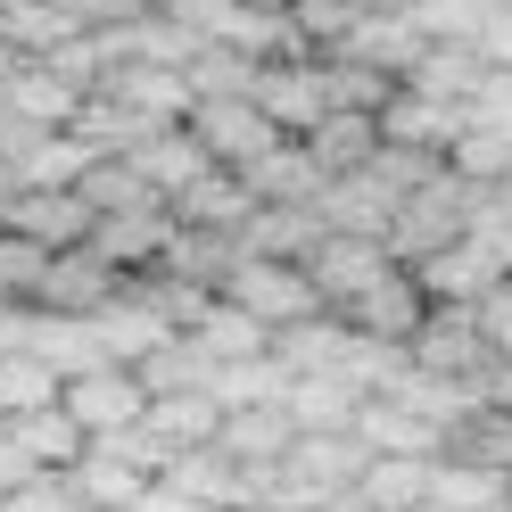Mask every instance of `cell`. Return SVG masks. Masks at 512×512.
Instances as JSON below:
<instances>
[{
    "label": "cell",
    "mask_w": 512,
    "mask_h": 512,
    "mask_svg": "<svg viewBox=\"0 0 512 512\" xmlns=\"http://www.w3.org/2000/svg\"><path fill=\"white\" fill-rule=\"evenodd\" d=\"M42 141V124H25L9 100H0V157H9V166H25V149Z\"/></svg>",
    "instance_id": "f907efd6"
},
{
    "label": "cell",
    "mask_w": 512,
    "mask_h": 512,
    "mask_svg": "<svg viewBox=\"0 0 512 512\" xmlns=\"http://www.w3.org/2000/svg\"><path fill=\"white\" fill-rule=\"evenodd\" d=\"M471 215H479V182H463L455 166H438V174L389 215V256H397V265H422V256H438L446 240L471 232Z\"/></svg>",
    "instance_id": "7a4b0ae2"
},
{
    "label": "cell",
    "mask_w": 512,
    "mask_h": 512,
    "mask_svg": "<svg viewBox=\"0 0 512 512\" xmlns=\"http://www.w3.org/2000/svg\"><path fill=\"white\" fill-rule=\"evenodd\" d=\"M281 405H290L298 430H356V405H364V397L347 389V380H290Z\"/></svg>",
    "instance_id": "74e56055"
},
{
    "label": "cell",
    "mask_w": 512,
    "mask_h": 512,
    "mask_svg": "<svg viewBox=\"0 0 512 512\" xmlns=\"http://www.w3.org/2000/svg\"><path fill=\"white\" fill-rule=\"evenodd\" d=\"M405 273L430 290V306H479V298H488L512 265H504V248H496V240L463 232V240H446L438 256H422V265H405Z\"/></svg>",
    "instance_id": "52a82bcc"
},
{
    "label": "cell",
    "mask_w": 512,
    "mask_h": 512,
    "mask_svg": "<svg viewBox=\"0 0 512 512\" xmlns=\"http://www.w3.org/2000/svg\"><path fill=\"white\" fill-rule=\"evenodd\" d=\"M67 9H75V0H67Z\"/></svg>",
    "instance_id": "be15d7a7"
},
{
    "label": "cell",
    "mask_w": 512,
    "mask_h": 512,
    "mask_svg": "<svg viewBox=\"0 0 512 512\" xmlns=\"http://www.w3.org/2000/svg\"><path fill=\"white\" fill-rule=\"evenodd\" d=\"M364 463H372V455L356 446V430H298L290 455H281L273 479H265V504H273V512H314L323 496L356 488Z\"/></svg>",
    "instance_id": "6da1fadb"
},
{
    "label": "cell",
    "mask_w": 512,
    "mask_h": 512,
    "mask_svg": "<svg viewBox=\"0 0 512 512\" xmlns=\"http://www.w3.org/2000/svg\"><path fill=\"white\" fill-rule=\"evenodd\" d=\"M347 331H364V339H380V347H413V331H422V314H430V290L413 281L405 265H389L372 281V290H356L347 306H331Z\"/></svg>",
    "instance_id": "ba28073f"
},
{
    "label": "cell",
    "mask_w": 512,
    "mask_h": 512,
    "mask_svg": "<svg viewBox=\"0 0 512 512\" xmlns=\"http://www.w3.org/2000/svg\"><path fill=\"white\" fill-rule=\"evenodd\" d=\"M75 190H83V207H91V215H124V207H166V199L149 190V174L133 166V157H91Z\"/></svg>",
    "instance_id": "d6a6232c"
},
{
    "label": "cell",
    "mask_w": 512,
    "mask_h": 512,
    "mask_svg": "<svg viewBox=\"0 0 512 512\" xmlns=\"http://www.w3.org/2000/svg\"><path fill=\"white\" fill-rule=\"evenodd\" d=\"M108 100H124L133 116H149V124H182L190 116V75L182 67H149V58H124V67H108Z\"/></svg>",
    "instance_id": "d6986e66"
},
{
    "label": "cell",
    "mask_w": 512,
    "mask_h": 512,
    "mask_svg": "<svg viewBox=\"0 0 512 512\" xmlns=\"http://www.w3.org/2000/svg\"><path fill=\"white\" fill-rule=\"evenodd\" d=\"M50 256H58V248H42V240H25V232H9V223H0V306H34Z\"/></svg>",
    "instance_id": "ab89813d"
},
{
    "label": "cell",
    "mask_w": 512,
    "mask_h": 512,
    "mask_svg": "<svg viewBox=\"0 0 512 512\" xmlns=\"http://www.w3.org/2000/svg\"><path fill=\"white\" fill-rule=\"evenodd\" d=\"M9 438H17L42 471H75V463H83V446H91V438L67 422V405H42V413H25V422H9Z\"/></svg>",
    "instance_id": "d590c367"
},
{
    "label": "cell",
    "mask_w": 512,
    "mask_h": 512,
    "mask_svg": "<svg viewBox=\"0 0 512 512\" xmlns=\"http://www.w3.org/2000/svg\"><path fill=\"white\" fill-rule=\"evenodd\" d=\"M141 9H166V0H141Z\"/></svg>",
    "instance_id": "91938a15"
},
{
    "label": "cell",
    "mask_w": 512,
    "mask_h": 512,
    "mask_svg": "<svg viewBox=\"0 0 512 512\" xmlns=\"http://www.w3.org/2000/svg\"><path fill=\"white\" fill-rule=\"evenodd\" d=\"M323 91H331V108H347V116H380V100H389V75L380 67H364V58H323Z\"/></svg>",
    "instance_id": "b9f144b4"
},
{
    "label": "cell",
    "mask_w": 512,
    "mask_h": 512,
    "mask_svg": "<svg viewBox=\"0 0 512 512\" xmlns=\"http://www.w3.org/2000/svg\"><path fill=\"white\" fill-rule=\"evenodd\" d=\"M248 100H256V116H265L281 141H306L314 124L331 116L323 58H265V67H256V83H248Z\"/></svg>",
    "instance_id": "5b68a950"
},
{
    "label": "cell",
    "mask_w": 512,
    "mask_h": 512,
    "mask_svg": "<svg viewBox=\"0 0 512 512\" xmlns=\"http://www.w3.org/2000/svg\"><path fill=\"white\" fill-rule=\"evenodd\" d=\"M479 331H488V347H496V364H512V273L496 281L488 298H479Z\"/></svg>",
    "instance_id": "c3c4849f"
},
{
    "label": "cell",
    "mask_w": 512,
    "mask_h": 512,
    "mask_svg": "<svg viewBox=\"0 0 512 512\" xmlns=\"http://www.w3.org/2000/svg\"><path fill=\"white\" fill-rule=\"evenodd\" d=\"M422 50H430V34L413 25V9H364V25H356V34H347L331 58H364V67H380L389 83H405Z\"/></svg>",
    "instance_id": "9a60e30c"
},
{
    "label": "cell",
    "mask_w": 512,
    "mask_h": 512,
    "mask_svg": "<svg viewBox=\"0 0 512 512\" xmlns=\"http://www.w3.org/2000/svg\"><path fill=\"white\" fill-rule=\"evenodd\" d=\"M479 9H488V17H496V9H512V0H479Z\"/></svg>",
    "instance_id": "6f0895ef"
},
{
    "label": "cell",
    "mask_w": 512,
    "mask_h": 512,
    "mask_svg": "<svg viewBox=\"0 0 512 512\" xmlns=\"http://www.w3.org/2000/svg\"><path fill=\"white\" fill-rule=\"evenodd\" d=\"M141 430H157V438L174 446V455H190V446H215V430H223V405H215L207 389H190V397H149Z\"/></svg>",
    "instance_id": "f546056e"
},
{
    "label": "cell",
    "mask_w": 512,
    "mask_h": 512,
    "mask_svg": "<svg viewBox=\"0 0 512 512\" xmlns=\"http://www.w3.org/2000/svg\"><path fill=\"white\" fill-rule=\"evenodd\" d=\"M166 240H174V207H124V215H100L91 223V256H108L124 281H141L166 265Z\"/></svg>",
    "instance_id": "8fae6325"
},
{
    "label": "cell",
    "mask_w": 512,
    "mask_h": 512,
    "mask_svg": "<svg viewBox=\"0 0 512 512\" xmlns=\"http://www.w3.org/2000/svg\"><path fill=\"white\" fill-rule=\"evenodd\" d=\"M0 100H9L25 124H42V133H67V124L83 116V100H91V91H83V83H67V75L50 67V58H25V67L0 83Z\"/></svg>",
    "instance_id": "2e32d148"
},
{
    "label": "cell",
    "mask_w": 512,
    "mask_h": 512,
    "mask_svg": "<svg viewBox=\"0 0 512 512\" xmlns=\"http://www.w3.org/2000/svg\"><path fill=\"white\" fill-rule=\"evenodd\" d=\"M67 488L83 496V512H133V504L149 496V471H133V463L116 455V446L91 438V446H83V463L67 471Z\"/></svg>",
    "instance_id": "7402d4cb"
},
{
    "label": "cell",
    "mask_w": 512,
    "mask_h": 512,
    "mask_svg": "<svg viewBox=\"0 0 512 512\" xmlns=\"http://www.w3.org/2000/svg\"><path fill=\"white\" fill-rule=\"evenodd\" d=\"M182 124H190V141H199L223 174H248L256 157L281 141L273 124L256 116V100H190V116H182Z\"/></svg>",
    "instance_id": "9c48e42d"
},
{
    "label": "cell",
    "mask_w": 512,
    "mask_h": 512,
    "mask_svg": "<svg viewBox=\"0 0 512 512\" xmlns=\"http://www.w3.org/2000/svg\"><path fill=\"white\" fill-rule=\"evenodd\" d=\"M215 298H232L240 314H256L273 339H281V331H298V323H314V314H331L323 298H314L306 265H290V256H240L232 281H223Z\"/></svg>",
    "instance_id": "277c9868"
},
{
    "label": "cell",
    "mask_w": 512,
    "mask_h": 512,
    "mask_svg": "<svg viewBox=\"0 0 512 512\" xmlns=\"http://www.w3.org/2000/svg\"><path fill=\"white\" fill-rule=\"evenodd\" d=\"M240 512H273V504H240Z\"/></svg>",
    "instance_id": "680465c9"
},
{
    "label": "cell",
    "mask_w": 512,
    "mask_h": 512,
    "mask_svg": "<svg viewBox=\"0 0 512 512\" xmlns=\"http://www.w3.org/2000/svg\"><path fill=\"white\" fill-rule=\"evenodd\" d=\"M413 25H422L430 42H479L488 34V9H479V0H413Z\"/></svg>",
    "instance_id": "f6af8a7d"
},
{
    "label": "cell",
    "mask_w": 512,
    "mask_h": 512,
    "mask_svg": "<svg viewBox=\"0 0 512 512\" xmlns=\"http://www.w3.org/2000/svg\"><path fill=\"white\" fill-rule=\"evenodd\" d=\"M323 232H331L323 207H256V215L240 223V248H248V256H290V265H298Z\"/></svg>",
    "instance_id": "83f0119b"
},
{
    "label": "cell",
    "mask_w": 512,
    "mask_h": 512,
    "mask_svg": "<svg viewBox=\"0 0 512 512\" xmlns=\"http://www.w3.org/2000/svg\"><path fill=\"white\" fill-rule=\"evenodd\" d=\"M17 67H25V58H17V42H9V34H0V83H9Z\"/></svg>",
    "instance_id": "11a10c76"
},
{
    "label": "cell",
    "mask_w": 512,
    "mask_h": 512,
    "mask_svg": "<svg viewBox=\"0 0 512 512\" xmlns=\"http://www.w3.org/2000/svg\"><path fill=\"white\" fill-rule=\"evenodd\" d=\"M314 512H372V504H364V488H339V496H323Z\"/></svg>",
    "instance_id": "db71d44e"
},
{
    "label": "cell",
    "mask_w": 512,
    "mask_h": 512,
    "mask_svg": "<svg viewBox=\"0 0 512 512\" xmlns=\"http://www.w3.org/2000/svg\"><path fill=\"white\" fill-rule=\"evenodd\" d=\"M133 512H207V504H199V496H182L174 479H149V496H141Z\"/></svg>",
    "instance_id": "816d5d0a"
},
{
    "label": "cell",
    "mask_w": 512,
    "mask_h": 512,
    "mask_svg": "<svg viewBox=\"0 0 512 512\" xmlns=\"http://www.w3.org/2000/svg\"><path fill=\"white\" fill-rule=\"evenodd\" d=\"M133 380H141L149 397H190V389H207V380H215V364L199 356V339H190V331H174L157 356L133 364Z\"/></svg>",
    "instance_id": "836d02e7"
},
{
    "label": "cell",
    "mask_w": 512,
    "mask_h": 512,
    "mask_svg": "<svg viewBox=\"0 0 512 512\" xmlns=\"http://www.w3.org/2000/svg\"><path fill=\"white\" fill-rule=\"evenodd\" d=\"M430 471H438V463H413V455H372L356 488H364V504H372V512H422V504H430Z\"/></svg>",
    "instance_id": "1f68e13d"
},
{
    "label": "cell",
    "mask_w": 512,
    "mask_h": 512,
    "mask_svg": "<svg viewBox=\"0 0 512 512\" xmlns=\"http://www.w3.org/2000/svg\"><path fill=\"white\" fill-rule=\"evenodd\" d=\"M0 34L17 42V58H50V50H67L83 25L67 0H17V9H0Z\"/></svg>",
    "instance_id": "4dcf8cb0"
},
{
    "label": "cell",
    "mask_w": 512,
    "mask_h": 512,
    "mask_svg": "<svg viewBox=\"0 0 512 512\" xmlns=\"http://www.w3.org/2000/svg\"><path fill=\"white\" fill-rule=\"evenodd\" d=\"M240 182L256 190V207H323V190H331V174L306 157V141H273Z\"/></svg>",
    "instance_id": "e0dca14e"
},
{
    "label": "cell",
    "mask_w": 512,
    "mask_h": 512,
    "mask_svg": "<svg viewBox=\"0 0 512 512\" xmlns=\"http://www.w3.org/2000/svg\"><path fill=\"white\" fill-rule=\"evenodd\" d=\"M91 339H100V364H124V372H133L141 356H157V347L174 339V323H166V314H157L149 298H133V290H124L116 306H100V314H91Z\"/></svg>",
    "instance_id": "ac0fdd59"
},
{
    "label": "cell",
    "mask_w": 512,
    "mask_h": 512,
    "mask_svg": "<svg viewBox=\"0 0 512 512\" xmlns=\"http://www.w3.org/2000/svg\"><path fill=\"white\" fill-rule=\"evenodd\" d=\"M463 124H471V108H446V100H430V91H413V83H397L389 100H380V141H397V149L446 157L463 141Z\"/></svg>",
    "instance_id": "4fadbf2b"
},
{
    "label": "cell",
    "mask_w": 512,
    "mask_h": 512,
    "mask_svg": "<svg viewBox=\"0 0 512 512\" xmlns=\"http://www.w3.org/2000/svg\"><path fill=\"white\" fill-rule=\"evenodd\" d=\"M190 339H199L207 364H248V356H265V347H273V331L256 323V314H240L232 298H207V314L190 323Z\"/></svg>",
    "instance_id": "4316f807"
},
{
    "label": "cell",
    "mask_w": 512,
    "mask_h": 512,
    "mask_svg": "<svg viewBox=\"0 0 512 512\" xmlns=\"http://www.w3.org/2000/svg\"><path fill=\"white\" fill-rule=\"evenodd\" d=\"M372 149H380V116H347V108H331V116L306 133V157H314L331 182H339V174H356Z\"/></svg>",
    "instance_id": "f1b7e54d"
},
{
    "label": "cell",
    "mask_w": 512,
    "mask_h": 512,
    "mask_svg": "<svg viewBox=\"0 0 512 512\" xmlns=\"http://www.w3.org/2000/svg\"><path fill=\"white\" fill-rule=\"evenodd\" d=\"M248 215H256V190H248L240 174H223V166H207V174L174 199V223H199V232H240Z\"/></svg>",
    "instance_id": "484cf974"
},
{
    "label": "cell",
    "mask_w": 512,
    "mask_h": 512,
    "mask_svg": "<svg viewBox=\"0 0 512 512\" xmlns=\"http://www.w3.org/2000/svg\"><path fill=\"white\" fill-rule=\"evenodd\" d=\"M290 25L306 34V50H314V58H331V50L364 25V0H290Z\"/></svg>",
    "instance_id": "7bdbcfd3"
},
{
    "label": "cell",
    "mask_w": 512,
    "mask_h": 512,
    "mask_svg": "<svg viewBox=\"0 0 512 512\" xmlns=\"http://www.w3.org/2000/svg\"><path fill=\"white\" fill-rule=\"evenodd\" d=\"M190 100H248V83H256V58L240 50H223V42H199V58H190Z\"/></svg>",
    "instance_id": "f35d334b"
},
{
    "label": "cell",
    "mask_w": 512,
    "mask_h": 512,
    "mask_svg": "<svg viewBox=\"0 0 512 512\" xmlns=\"http://www.w3.org/2000/svg\"><path fill=\"white\" fill-rule=\"evenodd\" d=\"M133 166L149 174V190H157V199H166V207H174V199H182V190H190V182H199V174L215 166V157H207L199 141H190V124H166V133H149V141L133 149Z\"/></svg>",
    "instance_id": "cb8c5ba5"
},
{
    "label": "cell",
    "mask_w": 512,
    "mask_h": 512,
    "mask_svg": "<svg viewBox=\"0 0 512 512\" xmlns=\"http://www.w3.org/2000/svg\"><path fill=\"white\" fill-rule=\"evenodd\" d=\"M240 9H290V0H240Z\"/></svg>",
    "instance_id": "9f6ffc18"
},
{
    "label": "cell",
    "mask_w": 512,
    "mask_h": 512,
    "mask_svg": "<svg viewBox=\"0 0 512 512\" xmlns=\"http://www.w3.org/2000/svg\"><path fill=\"white\" fill-rule=\"evenodd\" d=\"M124 298V273L108 265V256H91V248H58L50 256V273H42V290H34V314H100Z\"/></svg>",
    "instance_id": "7c38bea8"
},
{
    "label": "cell",
    "mask_w": 512,
    "mask_h": 512,
    "mask_svg": "<svg viewBox=\"0 0 512 512\" xmlns=\"http://www.w3.org/2000/svg\"><path fill=\"white\" fill-rule=\"evenodd\" d=\"M83 166H91V149L75 141V133H42L34 149H25V190H75L83 182Z\"/></svg>",
    "instance_id": "60d3db41"
},
{
    "label": "cell",
    "mask_w": 512,
    "mask_h": 512,
    "mask_svg": "<svg viewBox=\"0 0 512 512\" xmlns=\"http://www.w3.org/2000/svg\"><path fill=\"white\" fill-rule=\"evenodd\" d=\"M471 124H488V133L512 141V67H488V83L471 91Z\"/></svg>",
    "instance_id": "7dc6e473"
},
{
    "label": "cell",
    "mask_w": 512,
    "mask_h": 512,
    "mask_svg": "<svg viewBox=\"0 0 512 512\" xmlns=\"http://www.w3.org/2000/svg\"><path fill=\"white\" fill-rule=\"evenodd\" d=\"M290 438H298L290 405H240V413H223V430H215V446L232 463H248V471H273L290 455Z\"/></svg>",
    "instance_id": "44dd1931"
},
{
    "label": "cell",
    "mask_w": 512,
    "mask_h": 512,
    "mask_svg": "<svg viewBox=\"0 0 512 512\" xmlns=\"http://www.w3.org/2000/svg\"><path fill=\"white\" fill-rule=\"evenodd\" d=\"M0 9H17V0H0Z\"/></svg>",
    "instance_id": "94428289"
},
{
    "label": "cell",
    "mask_w": 512,
    "mask_h": 512,
    "mask_svg": "<svg viewBox=\"0 0 512 512\" xmlns=\"http://www.w3.org/2000/svg\"><path fill=\"white\" fill-rule=\"evenodd\" d=\"M356 446L364 455H413V463H438L446 455V422H430V413H405L389 397H364L356 405Z\"/></svg>",
    "instance_id": "5bb4252c"
},
{
    "label": "cell",
    "mask_w": 512,
    "mask_h": 512,
    "mask_svg": "<svg viewBox=\"0 0 512 512\" xmlns=\"http://www.w3.org/2000/svg\"><path fill=\"white\" fill-rule=\"evenodd\" d=\"M298 265H306V281H314V298H323V306H347L356 290H372V281L389 273L397 256H389V240H364V232H323V240L298 256Z\"/></svg>",
    "instance_id": "30bf717a"
},
{
    "label": "cell",
    "mask_w": 512,
    "mask_h": 512,
    "mask_svg": "<svg viewBox=\"0 0 512 512\" xmlns=\"http://www.w3.org/2000/svg\"><path fill=\"white\" fill-rule=\"evenodd\" d=\"M58 389H67V380H58V372L34 356V347H0V413H9V422L58 405Z\"/></svg>",
    "instance_id": "e575fe53"
},
{
    "label": "cell",
    "mask_w": 512,
    "mask_h": 512,
    "mask_svg": "<svg viewBox=\"0 0 512 512\" xmlns=\"http://www.w3.org/2000/svg\"><path fill=\"white\" fill-rule=\"evenodd\" d=\"M446 166H455L463 182L488 190V182H504V174H512V141H504V133H488V124H463V141L446 149Z\"/></svg>",
    "instance_id": "ee69618b"
},
{
    "label": "cell",
    "mask_w": 512,
    "mask_h": 512,
    "mask_svg": "<svg viewBox=\"0 0 512 512\" xmlns=\"http://www.w3.org/2000/svg\"><path fill=\"white\" fill-rule=\"evenodd\" d=\"M446 455L463 463H488V471H512V405L496 397H471L455 422H446Z\"/></svg>",
    "instance_id": "d4e9b609"
},
{
    "label": "cell",
    "mask_w": 512,
    "mask_h": 512,
    "mask_svg": "<svg viewBox=\"0 0 512 512\" xmlns=\"http://www.w3.org/2000/svg\"><path fill=\"white\" fill-rule=\"evenodd\" d=\"M0 430H9V413H0Z\"/></svg>",
    "instance_id": "6125c7cd"
},
{
    "label": "cell",
    "mask_w": 512,
    "mask_h": 512,
    "mask_svg": "<svg viewBox=\"0 0 512 512\" xmlns=\"http://www.w3.org/2000/svg\"><path fill=\"white\" fill-rule=\"evenodd\" d=\"M58 405H67V422L83 438H124V430H141V413H149V389L124 364H91L75 372L67 389H58Z\"/></svg>",
    "instance_id": "8992f818"
},
{
    "label": "cell",
    "mask_w": 512,
    "mask_h": 512,
    "mask_svg": "<svg viewBox=\"0 0 512 512\" xmlns=\"http://www.w3.org/2000/svg\"><path fill=\"white\" fill-rule=\"evenodd\" d=\"M157 17H166V25H182L190 42H223V25L240 17V0H166Z\"/></svg>",
    "instance_id": "bcb514c9"
},
{
    "label": "cell",
    "mask_w": 512,
    "mask_h": 512,
    "mask_svg": "<svg viewBox=\"0 0 512 512\" xmlns=\"http://www.w3.org/2000/svg\"><path fill=\"white\" fill-rule=\"evenodd\" d=\"M17 190H25V174L9 166V157H0V223H9V207H17Z\"/></svg>",
    "instance_id": "f5cc1de1"
},
{
    "label": "cell",
    "mask_w": 512,
    "mask_h": 512,
    "mask_svg": "<svg viewBox=\"0 0 512 512\" xmlns=\"http://www.w3.org/2000/svg\"><path fill=\"white\" fill-rule=\"evenodd\" d=\"M34 479H42V463L25 455V446H17L9 430H0V504H9V496H25V488H34Z\"/></svg>",
    "instance_id": "681fc988"
},
{
    "label": "cell",
    "mask_w": 512,
    "mask_h": 512,
    "mask_svg": "<svg viewBox=\"0 0 512 512\" xmlns=\"http://www.w3.org/2000/svg\"><path fill=\"white\" fill-rule=\"evenodd\" d=\"M281 389H290V372L273 364V347H265V356H248V364H215V380H207V397H215L223 413H240V405H281Z\"/></svg>",
    "instance_id": "8d00e7d4"
},
{
    "label": "cell",
    "mask_w": 512,
    "mask_h": 512,
    "mask_svg": "<svg viewBox=\"0 0 512 512\" xmlns=\"http://www.w3.org/2000/svg\"><path fill=\"white\" fill-rule=\"evenodd\" d=\"M413 91H430V100L446 108H471V91L488 83V58H479V42H430L422 58H413Z\"/></svg>",
    "instance_id": "603a6c76"
},
{
    "label": "cell",
    "mask_w": 512,
    "mask_h": 512,
    "mask_svg": "<svg viewBox=\"0 0 512 512\" xmlns=\"http://www.w3.org/2000/svg\"><path fill=\"white\" fill-rule=\"evenodd\" d=\"M405 356L430 380H455L463 397H488V380H496V347H488V331H479V306H430Z\"/></svg>",
    "instance_id": "3957f363"
},
{
    "label": "cell",
    "mask_w": 512,
    "mask_h": 512,
    "mask_svg": "<svg viewBox=\"0 0 512 512\" xmlns=\"http://www.w3.org/2000/svg\"><path fill=\"white\" fill-rule=\"evenodd\" d=\"M91 223L100 215L83 207V190H17V207H9V232L42 240V248H83Z\"/></svg>",
    "instance_id": "ffe728a7"
}]
</instances>
